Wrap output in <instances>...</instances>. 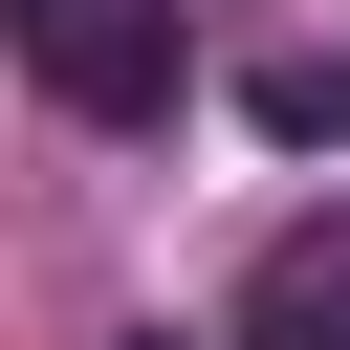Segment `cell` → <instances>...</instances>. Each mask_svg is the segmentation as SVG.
I'll return each instance as SVG.
<instances>
[{"mask_svg": "<svg viewBox=\"0 0 350 350\" xmlns=\"http://www.w3.org/2000/svg\"><path fill=\"white\" fill-rule=\"evenodd\" d=\"M0 44H22V88L88 109V131H153V109L197 88V22H175V0H0Z\"/></svg>", "mask_w": 350, "mask_h": 350, "instance_id": "obj_1", "label": "cell"}, {"mask_svg": "<svg viewBox=\"0 0 350 350\" xmlns=\"http://www.w3.org/2000/svg\"><path fill=\"white\" fill-rule=\"evenodd\" d=\"M241 350H350V219H284V241H262Z\"/></svg>", "mask_w": 350, "mask_h": 350, "instance_id": "obj_2", "label": "cell"}, {"mask_svg": "<svg viewBox=\"0 0 350 350\" xmlns=\"http://www.w3.org/2000/svg\"><path fill=\"white\" fill-rule=\"evenodd\" d=\"M241 131H262V153H328V131H350V66H328V44H262V66H241Z\"/></svg>", "mask_w": 350, "mask_h": 350, "instance_id": "obj_3", "label": "cell"}]
</instances>
